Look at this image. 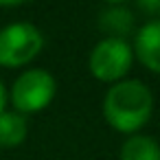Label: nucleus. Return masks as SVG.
<instances>
[{"instance_id":"obj_1","label":"nucleus","mask_w":160,"mask_h":160,"mask_svg":"<svg viewBox=\"0 0 160 160\" xmlns=\"http://www.w3.org/2000/svg\"><path fill=\"white\" fill-rule=\"evenodd\" d=\"M101 108L103 118L112 129L132 136L151 118L153 94L140 79H123L108 88Z\"/></svg>"},{"instance_id":"obj_2","label":"nucleus","mask_w":160,"mask_h":160,"mask_svg":"<svg viewBox=\"0 0 160 160\" xmlns=\"http://www.w3.org/2000/svg\"><path fill=\"white\" fill-rule=\"evenodd\" d=\"M134 64V51L125 38H103L94 44L88 57V70L97 81L103 83H118L125 79Z\"/></svg>"},{"instance_id":"obj_3","label":"nucleus","mask_w":160,"mask_h":160,"mask_svg":"<svg viewBox=\"0 0 160 160\" xmlns=\"http://www.w3.org/2000/svg\"><path fill=\"white\" fill-rule=\"evenodd\" d=\"M44 46L42 31L31 22H11L0 29V66L20 68L38 57Z\"/></svg>"},{"instance_id":"obj_4","label":"nucleus","mask_w":160,"mask_h":160,"mask_svg":"<svg viewBox=\"0 0 160 160\" xmlns=\"http://www.w3.org/2000/svg\"><path fill=\"white\" fill-rule=\"evenodd\" d=\"M57 94L55 77L44 68H31L18 75L11 86V103L20 114H35L46 110Z\"/></svg>"},{"instance_id":"obj_5","label":"nucleus","mask_w":160,"mask_h":160,"mask_svg":"<svg viewBox=\"0 0 160 160\" xmlns=\"http://www.w3.org/2000/svg\"><path fill=\"white\" fill-rule=\"evenodd\" d=\"M132 51L147 70L160 75V18L145 22L136 31Z\"/></svg>"},{"instance_id":"obj_6","label":"nucleus","mask_w":160,"mask_h":160,"mask_svg":"<svg viewBox=\"0 0 160 160\" xmlns=\"http://www.w3.org/2000/svg\"><path fill=\"white\" fill-rule=\"evenodd\" d=\"M118 160H160V142L147 134H132L121 145Z\"/></svg>"},{"instance_id":"obj_7","label":"nucleus","mask_w":160,"mask_h":160,"mask_svg":"<svg viewBox=\"0 0 160 160\" xmlns=\"http://www.w3.org/2000/svg\"><path fill=\"white\" fill-rule=\"evenodd\" d=\"M29 125L27 116L20 112H2L0 114V147H18L27 140Z\"/></svg>"},{"instance_id":"obj_8","label":"nucleus","mask_w":160,"mask_h":160,"mask_svg":"<svg viewBox=\"0 0 160 160\" xmlns=\"http://www.w3.org/2000/svg\"><path fill=\"white\" fill-rule=\"evenodd\" d=\"M5 105H7V90H5V83L0 81V114L5 112Z\"/></svg>"},{"instance_id":"obj_9","label":"nucleus","mask_w":160,"mask_h":160,"mask_svg":"<svg viewBox=\"0 0 160 160\" xmlns=\"http://www.w3.org/2000/svg\"><path fill=\"white\" fill-rule=\"evenodd\" d=\"M140 9H145L147 13H153V11H160V2H140Z\"/></svg>"}]
</instances>
